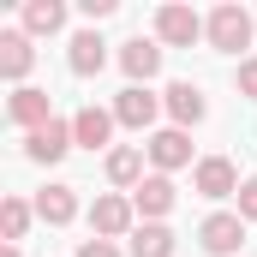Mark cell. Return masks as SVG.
<instances>
[{"label": "cell", "instance_id": "6da1fadb", "mask_svg": "<svg viewBox=\"0 0 257 257\" xmlns=\"http://www.w3.org/2000/svg\"><path fill=\"white\" fill-rule=\"evenodd\" d=\"M203 36H209L215 54H239V48H251V12L233 6V0H221V6L203 18Z\"/></svg>", "mask_w": 257, "mask_h": 257}, {"label": "cell", "instance_id": "7a4b0ae2", "mask_svg": "<svg viewBox=\"0 0 257 257\" xmlns=\"http://www.w3.org/2000/svg\"><path fill=\"white\" fill-rule=\"evenodd\" d=\"M132 197H120V192H108V197H96L90 203V239H120V233H138L132 227Z\"/></svg>", "mask_w": 257, "mask_h": 257}, {"label": "cell", "instance_id": "3957f363", "mask_svg": "<svg viewBox=\"0 0 257 257\" xmlns=\"http://www.w3.org/2000/svg\"><path fill=\"white\" fill-rule=\"evenodd\" d=\"M197 36H203V18H197L192 6L168 0V6L156 12V42H168V48H192Z\"/></svg>", "mask_w": 257, "mask_h": 257}, {"label": "cell", "instance_id": "277c9868", "mask_svg": "<svg viewBox=\"0 0 257 257\" xmlns=\"http://www.w3.org/2000/svg\"><path fill=\"white\" fill-rule=\"evenodd\" d=\"M192 186H197V197H215V203H221V197H239L245 180L233 174V162H227V156H203V162L192 168Z\"/></svg>", "mask_w": 257, "mask_h": 257}, {"label": "cell", "instance_id": "5b68a950", "mask_svg": "<svg viewBox=\"0 0 257 257\" xmlns=\"http://www.w3.org/2000/svg\"><path fill=\"white\" fill-rule=\"evenodd\" d=\"M156 114H162V96H150L144 84H126V90L114 96V120L132 126V132H150V126H156Z\"/></svg>", "mask_w": 257, "mask_h": 257}, {"label": "cell", "instance_id": "8992f818", "mask_svg": "<svg viewBox=\"0 0 257 257\" xmlns=\"http://www.w3.org/2000/svg\"><path fill=\"white\" fill-rule=\"evenodd\" d=\"M197 239H203V251H209V257H233L239 245H245V221H239V209H233V215H227V209L209 215V221L197 227Z\"/></svg>", "mask_w": 257, "mask_h": 257}, {"label": "cell", "instance_id": "52a82bcc", "mask_svg": "<svg viewBox=\"0 0 257 257\" xmlns=\"http://www.w3.org/2000/svg\"><path fill=\"white\" fill-rule=\"evenodd\" d=\"M162 108L174 114V126H180V132H186V126H197V120L209 114V102H203V90H197L192 78H174V84L162 90Z\"/></svg>", "mask_w": 257, "mask_h": 257}, {"label": "cell", "instance_id": "ba28073f", "mask_svg": "<svg viewBox=\"0 0 257 257\" xmlns=\"http://www.w3.org/2000/svg\"><path fill=\"white\" fill-rule=\"evenodd\" d=\"M6 120H12V126H24V138H30V132H42L48 120H54V108H48V90H30V84H24V90H12V102H6Z\"/></svg>", "mask_w": 257, "mask_h": 257}, {"label": "cell", "instance_id": "9c48e42d", "mask_svg": "<svg viewBox=\"0 0 257 257\" xmlns=\"http://www.w3.org/2000/svg\"><path fill=\"white\" fill-rule=\"evenodd\" d=\"M72 144H78V138H72V120H48L42 132H30V138H24V156H30V162H48V168H54V162H60Z\"/></svg>", "mask_w": 257, "mask_h": 257}, {"label": "cell", "instance_id": "30bf717a", "mask_svg": "<svg viewBox=\"0 0 257 257\" xmlns=\"http://www.w3.org/2000/svg\"><path fill=\"white\" fill-rule=\"evenodd\" d=\"M120 66H126L132 84H150V78L162 72V42H150V36H132V42H120Z\"/></svg>", "mask_w": 257, "mask_h": 257}, {"label": "cell", "instance_id": "8fae6325", "mask_svg": "<svg viewBox=\"0 0 257 257\" xmlns=\"http://www.w3.org/2000/svg\"><path fill=\"white\" fill-rule=\"evenodd\" d=\"M30 66H36V48H30V36H24V30H6V36H0V78H12V84L24 90Z\"/></svg>", "mask_w": 257, "mask_h": 257}, {"label": "cell", "instance_id": "7c38bea8", "mask_svg": "<svg viewBox=\"0 0 257 257\" xmlns=\"http://www.w3.org/2000/svg\"><path fill=\"white\" fill-rule=\"evenodd\" d=\"M66 66H72L78 78H96V72L108 66V42H102L96 30H78V36L66 42Z\"/></svg>", "mask_w": 257, "mask_h": 257}, {"label": "cell", "instance_id": "4fadbf2b", "mask_svg": "<svg viewBox=\"0 0 257 257\" xmlns=\"http://www.w3.org/2000/svg\"><path fill=\"white\" fill-rule=\"evenodd\" d=\"M114 126H120V120H114V108H96V102L72 114V138H78L84 150H102V144L114 138Z\"/></svg>", "mask_w": 257, "mask_h": 257}, {"label": "cell", "instance_id": "5bb4252c", "mask_svg": "<svg viewBox=\"0 0 257 257\" xmlns=\"http://www.w3.org/2000/svg\"><path fill=\"white\" fill-rule=\"evenodd\" d=\"M174 197H180V192H174V180H168V174H150V180L132 192V209H138L144 221H162V215L174 209Z\"/></svg>", "mask_w": 257, "mask_h": 257}, {"label": "cell", "instance_id": "9a60e30c", "mask_svg": "<svg viewBox=\"0 0 257 257\" xmlns=\"http://www.w3.org/2000/svg\"><path fill=\"white\" fill-rule=\"evenodd\" d=\"M150 162H156V174H174V168H186V162H192V138H186L180 126L156 132V138H150Z\"/></svg>", "mask_w": 257, "mask_h": 257}, {"label": "cell", "instance_id": "2e32d148", "mask_svg": "<svg viewBox=\"0 0 257 257\" xmlns=\"http://www.w3.org/2000/svg\"><path fill=\"white\" fill-rule=\"evenodd\" d=\"M36 215H42L48 227H66V221L78 215V186H48V192H36Z\"/></svg>", "mask_w": 257, "mask_h": 257}, {"label": "cell", "instance_id": "e0dca14e", "mask_svg": "<svg viewBox=\"0 0 257 257\" xmlns=\"http://www.w3.org/2000/svg\"><path fill=\"white\" fill-rule=\"evenodd\" d=\"M66 30V6L60 0H30L24 6V36H54Z\"/></svg>", "mask_w": 257, "mask_h": 257}, {"label": "cell", "instance_id": "ac0fdd59", "mask_svg": "<svg viewBox=\"0 0 257 257\" xmlns=\"http://www.w3.org/2000/svg\"><path fill=\"white\" fill-rule=\"evenodd\" d=\"M108 180H114V186H132V192H138V186L150 180V174H144V156H138L132 144H120V150H108Z\"/></svg>", "mask_w": 257, "mask_h": 257}, {"label": "cell", "instance_id": "d6986e66", "mask_svg": "<svg viewBox=\"0 0 257 257\" xmlns=\"http://www.w3.org/2000/svg\"><path fill=\"white\" fill-rule=\"evenodd\" d=\"M174 227H162V221H144L138 233H132V257H174Z\"/></svg>", "mask_w": 257, "mask_h": 257}, {"label": "cell", "instance_id": "ffe728a7", "mask_svg": "<svg viewBox=\"0 0 257 257\" xmlns=\"http://www.w3.org/2000/svg\"><path fill=\"white\" fill-rule=\"evenodd\" d=\"M30 215H36V209H30L24 197H6V203H0V233H6V245H18V239L30 233Z\"/></svg>", "mask_w": 257, "mask_h": 257}, {"label": "cell", "instance_id": "44dd1931", "mask_svg": "<svg viewBox=\"0 0 257 257\" xmlns=\"http://www.w3.org/2000/svg\"><path fill=\"white\" fill-rule=\"evenodd\" d=\"M239 221H257V180L239 186Z\"/></svg>", "mask_w": 257, "mask_h": 257}, {"label": "cell", "instance_id": "7402d4cb", "mask_svg": "<svg viewBox=\"0 0 257 257\" xmlns=\"http://www.w3.org/2000/svg\"><path fill=\"white\" fill-rule=\"evenodd\" d=\"M78 257H120V245H114V239H84Z\"/></svg>", "mask_w": 257, "mask_h": 257}, {"label": "cell", "instance_id": "603a6c76", "mask_svg": "<svg viewBox=\"0 0 257 257\" xmlns=\"http://www.w3.org/2000/svg\"><path fill=\"white\" fill-rule=\"evenodd\" d=\"M239 96H257V60L239 66Z\"/></svg>", "mask_w": 257, "mask_h": 257}, {"label": "cell", "instance_id": "cb8c5ba5", "mask_svg": "<svg viewBox=\"0 0 257 257\" xmlns=\"http://www.w3.org/2000/svg\"><path fill=\"white\" fill-rule=\"evenodd\" d=\"M108 12H114V0H84V18H90V24H102Z\"/></svg>", "mask_w": 257, "mask_h": 257}, {"label": "cell", "instance_id": "d4e9b609", "mask_svg": "<svg viewBox=\"0 0 257 257\" xmlns=\"http://www.w3.org/2000/svg\"><path fill=\"white\" fill-rule=\"evenodd\" d=\"M0 257H18V245H6V251H0Z\"/></svg>", "mask_w": 257, "mask_h": 257}]
</instances>
